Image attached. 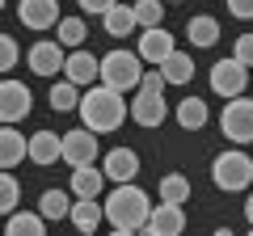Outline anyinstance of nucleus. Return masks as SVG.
<instances>
[{
    "label": "nucleus",
    "instance_id": "9",
    "mask_svg": "<svg viewBox=\"0 0 253 236\" xmlns=\"http://www.w3.org/2000/svg\"><path fill=\"white\" fill-rule=\"evenodd\" d=\"M93 160H97V131L93 127L63 131V164L76 169V164H93Z\"/></svg>",
    "mask_w": 253,
    "mask_h": 236
},
{
    "label": "nucleus",
    "instance_id": "8",
    "mask_svg": "<svg viewBox=\"0 0 253 236\" xmlns=\"http://www.w3.org/2000/svg\"><path fill=\"white\" fill-rule=\"evenodd\" d=\"M131 118H135L139 127H161L165 118H169V106H165V89H148V84H139L135 97H131Z\"/></svg>",
    "mask_w": 253,
    "mask_h": 236
},
{
    "label": "nucleus",
    "instance_id": "27",
    "mask_svg": "<svg viewBox=\"0 0 253 236\" xmlns=\"http://www.w3.org/2000/svg\"><path fill=\"white\" fill-rule=\"evenodd\" d=\"M59 42L68 46V51H76V46L84 42V34H89V26H84V17H59Z\"/></svg>",
    "mask_w": 253,
    "mask_h": 236
},
{
    "label": "nucleus",
    "instance_id": "24",
    "mask_svg": "<svg viewBox=\"0 0 253 236\" xmlns=\"http://www.w3.org/2000/svg\"><path fill=\"white\" fill-rule=\"evenodd\" d=\"M76 89H81V84H76V80H68V76L51 84V97H46V101H51V110H55V114L81 110V93H76Z\"/></svg>",
    "mask_w": 253,
    "mask_h": 236
},
{
    "label": "nucleus",
    "instance_id": "29",
    "mask_svg": "<svg viewBox=\"0 0 253 236\" xmlns=\"http://www.w3.org/2000/svg\"><path fill=\"white\" fill-rule=\"evenodd\" d=\"M161 198L186 202V198H190V182L181 177V173H165V177H161Z\"/></svg>",
    "mask_w": 253,
    "mask_h": 236
},
{
    "label": "nucleus",
    "instance_id": "32",
    "mask_svg": "<svg viewBox=\"0 0 253 236\" xmlns=\"http://www.w3.org/2000/svg\"><path fill=\"white\" fill-rule=\"evenodd\" d=\"M232 55L241 59V64H249V68H253V34H241V38H236Z\"/></svg>",
    "mask_w": 253,
    "mask_h": 236
},
{
    "label": "nucleus",
    "instance_id": "13",
    "mask_svg": "<svg viewBox=\"0 0 253 236\" xmlns=\"http://www.w3.org/2000/svg\"><path fill=\"white\" fill-rule=\"evenodd\" d=\"M144 232H152V236H177V232H186V211H181V202L161 198L152 207V215H148Z\"/></svg>",
    "mask_w": 253,
    "mask_h": 236
},
{
    "label": "nucleus",
    "instance_id": "28",
    "mask_svg": "<svg viewBox=\"0 0 253 236\" xmlns=\"http://www.w3.org/2000/svg\"><path fill=\"white\" fill-rule=\"evenodd\" d=\"M135 17H139V30L165 26V0H135Z\"/></svg>",
    "mask_w": 253,
    "mask_h": 236
},
{
    "label": "nucleus",
    "instance_id": "33",
    "mask_svg": "<svg viewBox=\"0 0 253 236\" xmlns=\"http://www.w3.org/2000/svg\"><path fill=\"white\" fill-rule=\"evenodd\" d=\"M76 4H81V13H93V17H106V13L118 4V0H76Z\"/></svg>",
    "mask_w": 253,
    "mask_h": 236
},
{
    "label": "nucleus",
    "instance_id": "7",
    "mask_svg": "<svg viewBox=\"0 0 253 236\" xmlns=\"http://www.w3.org/2000/svg\"><path fill=\"white\" fill-rule=\"evenodd\" d=\"M26 64H30L34 76H59L63 64H68V46H63L59 38H38V42L30 46Z\"/></svg>",
    "mask_w": 253,
    "mask_h": 236
},
{
    "label": "nucleus",
    "instance_id": "14",
    "mask_svg": "<svg viewBox=\"0 0 253 236\" xmlns=\"http://www.w3.org/2000/svg\"><path fill=\"white\" fill-rule=\"evenodd\" d=\"M101 169H106L110 182H135L139 177V152L135 148H110L101 156Z\"/></svg>",
    "mask_w": 253,
    "mask_h": 236
},
{
    "label": "nucleus",
    "instance_id": "11",
    "mask_svg": "<svg viewBox=\"0 0 253 236\" xmlns=\"http://www.w3.org/2000/svg\"><path fill=\"white\" fill-rule=\"evenodd\" d=\"M30 110H34L30 89L9 76V80L0 84V118H4V122H21V118H30Z\"/></svg>",
    "mask_w": 253,
    "mask_h": 236
},
{
    "label": "nucleus",
    "instance_id": "5",
    "mask_svg": "<svg viewBox=\"0 0 253 236\" xmlns=\"http://www.w3.org/2000/svg\"><path fill=\"white\" fill-rule=\"evenodd\" d=\"M219 131L228 135V144H253V101L245 97H228L224 114H219Z\"/></svg>",
    "mask_w": 253,
    "mask_h": 236
},
{
    "label": "nucleus",
    "instance_id": "35",
    "mask_svg": "<svg viewBox=\"0 0 253 236\" xmlns=\"http://www.w3.org/2000/svg\"><path fill=\"white\" fill-rule=\"evenodd\" d=\"M245 219H249V228H253V194L245 198Z\"/></svg>",
    "mask_w": 253,
    "mask_h": 236
},
{
    "label": "nucleus",
    "instance_id": "10",
    "mask_svg": "<svg viewBox=\"0 0 253 236\" xmlns=\"http://www.w3.org/2000/svg\"><path fill=\"white\" fill-rule=\"evenodd\" d=\"M17 17L26 30L42 34V30L59 26V0H17Z\"/></svg>",
    "mask_w": 253,
    "mask_h": 236
},
{
    "label": "nucleus",
    "instance_id": "3",
    "mask_svg": "<svg viewBox=\"0 0 253 236\" xmlns=\"http://www.w3.org/2000/svg\"><path fill=\"white\" fill-rule=\"evenodd\" d=\"M211 182L219 186L224 194H241L253 186V156L245 152L241 144L228 148V152L215 156V164H211Z\"/></svg>",
    "mask_w": 253,
    "mask_h": 236
},
{
    "label": "nucleus",
    "instance_id": "25",
    "mask_svg": "<svg viewBox=\"0 0 253 236\" xmlns=\"http://www.w3.org/2000/svg\"><path fill=\"white\" fill-rule=\"evenodd\" d=\"M161 72H165L169 84H190V80H194V59H190L186 51H173L169 59L161 64Z\"/></svg>",
    "mask_w": 253,
    "mask_h": 236
},
{
    "label": "nucleus",
    "instance_id": "23",
    "mask_svg": "<svg viewBox=\"0 0 253 236\" xmlns=\"http://www.w3.org/2000/svg\"><path fill=\"white\" fill-rule=\"evenodd\" d=\"M4 228H9V236H42L46 232V215L42 211H13Z\"/></svg>",
    "mask_w": 253,
    "mask_h": 236
},
{
    "label": "nucleus",
    "instance_id": "2",
    "mask_svg": "<svg viewBox=\"0 0 253 236\" xmlns=\"http://www.w3.org/2000/svg\"><path fill=\"white\" fill-rule=\"evenodd\" d=\"M156 202L139 190L135 182H114V194L106 198V219L114 232L131 236V232H144L148 228V215H152Z\"/></svg>",
    "mask_w": 253,
    "mask_h": 236
},
{
    "label": "nucleus",
    "instance_id": "18",
    "mask_svg": "<svg viewBox=\"0 0 253 236\" xmlns=\"http://www.w3.org/2000/svg\"><path fill=\"white\" fill-rule=\"evenodd\" d=\"M101 186H106V169L76 164V169H72V186H68V190H72L76 198H101Z\"/></svg>",
    "mask_w": 253,
    "mask_h": 236
},
{
    "label": "nucleus",
    "instance_id": "26",
    "mask_svg": "<svg viewBox=\"0 0 253 236\" xmlns=\"http://www.w3.org/2000/svg\"><path fill=\"white\" fill-rule=\"evenodd\" d=\"M72 190H46L42 198H38V211H42L46 219H68L72 215Z\"/></svg>",
    "mask_w": 253,
    "mask_h": 236
},
{
    "label": "nucleus",
    "instance_id": "4",
    "mask_svg": "<svg viewBox=\"0 0 253 236\" xmlns=\"http://www.w3.org/2000/svg\"><path fill=\"white\" fill-rule=\"evenodd\" d=\"M144 55L139 51H110V55H101V84H110V89H118V93H126V89H139L144 84Z\"/></svg>",
    "mask_w": 253,
    "mask_h": 236
},
{
    "label": "nucleus",
    "instance_id": "15",
    "mask_svg": "<svg viewBox=\"0 0 253 236\" xmlns=\"http://www.w3.org/2000/svg\"><path fill=\"white\" fill-rule=\"evenodd\" d=\"M63 76L76 80V84H93V80H101V59H97L93 51H84V46H76V51H68Z\"/></svg>",
    "mask_w": 253,
    "mask_h": 236
},
{
    "label": "nucleus",
    "instance_id": "21",
    "mask_svg": "<svg viewBox=\"0 0 253 236\" xmlns=\"http://www.w3.org/2000/svg\"><path fill=\"white\" fill-rule=\"evenodd\" d=\"M207 118H211V110H207V101H203L199 93H190V97L177 101V122L186 131H203V127H207Z\"/></svg>",
    "mask_w": 253,
    "mask_h": 236
},
{
    "label": "nucleus",
    "instance_id": "34",
    "mask_svg": "<svg viewBox=\"0 0 253 236\" xmlns=\"http://www.w3.org/2000/svg\"><path fill=\"white\" fill-rule=\"evenodd\" d=\"M228 13L236 21H253V0H228Z\"/></svg>",
    "mask_w": 253,
    "mask_h": 236
},
{
    "label": "nucleus",
    "instance_id": "1",
    "mask_svg": "<svg viewBox=\"0 0 253 236\" xmlns=\"http://www.w3.org/2000/svg\"><path fill=\"white\" fill-rule=\"evenodd\" d=\"M81 122L84 127H93L97 135H110V131H118L126 122V114H131V101H126V93L110 89V84H89V93L81 97Z\"/></svg>",
    "mask_w": 253,
    "mask_h": 236
},
{
    "label": "nucleus",
    "instance_id": "22",
    "mask_svg": "<svg viewBox=\"0 0 253 236\" xmlns=\"http://www.w3.org/2000/svg\"><path fill=\"white\" fill-rule=\"evenodd\" d=\"M186 38H190V46H215L219 42V21L207 17V13L190 17L186 21Z\"/></svg>",
    "mask_w": 253,
    "mask_h": 236
},
{
    "label": "nucleus",
    "instance_id": "36",
    "mask_svg": "<svg viewBox=\"0 0 253 236\" xmlns=\"http://www.w3.org/2000/svg\"><path fill=\"white\" fill-rule=\"evenodd\" d=\"M169 4H173V0H169Z\"/></svg>",
    "mask_w": 253,
    "mask_h": 236
},
{
    "label": "nucleus",
    "instance_id": "17",
    "mask_svg": "<svg viewBox=\"0 0 253 236\" xmlns=\"http://www.w3.org/2000/svg\"><path fill=\"white\" fill-rule=\"evenodd\" d=\"M21 160H30V139L13 131V122H4L0 131V169H17Z\"/></svg>",
    "mask_w": 253,
    "mask_h": 236
},
{
    "label": "nucleus",
    "instance_id": "20",
    "mask_svg": "<svg viewBox=\"0 0 253 236\" xmlns=\"http://www.w3.org/2000/svg\"><path fill=\"white\" fill-rule=\"evenodd\" d=\"M68 219H72V228H81V232H97L101 219H106V202H97V198H76Z\"/></svg>",
    "mask_w": 253,
    "mask_h": 236
},
{
    "label": "nucleus",
    "instance_id": "19",
    "mask_svg": "<svg viewBox=\"0 0 253 236\" xmlns=\"http://www.w3.org/2000/svg\"><path fill=\"white\" fill-rule=\"evenodd\" d=\"M101 26H106V34H110V38H126V34H135V30H139L135 4H123V0H118L114 9L101 17Z\"/></svg>",
    "mask_w": 253,
    "mask_h": 236
},
{
    "label": "nucleus",
    "instance_id": "12",
    "mask_svg": "<svg viewBox=\"0 0 253 236\" xmlns=\"http://www.w3.org/2000/svg\"><path fill=\"white\" fill-rule=\"evenodd\" d=\"M173 51H177V42H173V34H169L165 26H148V30H139V55H144V64H148V68H161Z\"/></svg>",
    "mask_w": 253,
    "mask_h": 236
},
{
    "label": "nucleus",
    "instance_id": "6",
    "mask_svg": "<svg viewBox=\"0 0 253 236\" xmlns=\"http://www.w3.org/2000/svg\"><path fill=\"white\" fill-rule=\"evenodd\" d=\"M245 84H249V64H241L236 55L211 64V93H219V97H241Z\"/></svg>",
    "mask_w": 253,
    "mask_h": 236
},
{
    "label": "nucleus",
    "instance_id": "31",
    "mask_svg": "<svg viewBox=\"0 0 253 236\" xmlns=\"http://www.w3.org/2000/svg\"><path fill=\"white\" fill-rule=\"evenodd\" d=\"M17 59H21V51H17V42H13L9 34L0 38V68L9 72V68H17Z\"/></svg>",
    "mask_w": 253,
    "mask_h": 236
},
{
    "label": "nucleus",
    "instance_id": "30",
    "mask_svg": "<svg viewBox=\"0 0 253 236\" xmlns=\"http://www.w3.org/2000/svg\"><path fill=\"white\" fill-rule=\"evenodd\" d=\"M17 198H21V186H17V177L4 169V177H0V211L13 215V211H17Z\"/></svg>",
    "mask_w": 253,
    "mask_h": 236
},
{
    "label": "nucleus",
    "instance_id": "16",
    "mask_svg": "<svg viewBox=\"0 0 253 236\" xmlns=\"http://www.w3.org/2000/svg\"><path fill=\"white\" fill-rule=\"evenodd\" d=\"M30 160H34L38 169L59 164L63 160V135H55V131H34V135H30Z\"/></svg>",
    "mask_w": 253,
    "mask_h": 236
}]
</instances>
